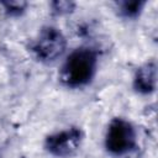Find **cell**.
<instances>
[{
    "label": "cell",
    "mask_w": 158,
    "mask_h": 158,
    "mask_svg": "<svg viewBox=\"0 0 158 158\" xmlns=\"http://www.w3.org/2000/svg\"><path fill=\"white\" fill-rule=\"evenodd\" d=\"M0 6L7 15L17 16L25 11V9L27 7V2H25V1H2V2H0Z\"/></svg>",
    "instance_id": "7"
},
{
    "label": "cell",
    "mask_w": 158,
    "mask_h": 158,
    "mask_svg": "<svg viewBox=\"0 0 158 158\" xmlns=\"http://www.w3.org/2000/svg\"><path fill=\"white\" fill-rule=\"evenodd\" d=\"M81 142V131L77 127L59 131L46 138V148L57 157H68L75 153Z\"/></svg>",
    "instance_id": "4"
},
{
    "label": "cell",
    "mask_w": 158,
    "mask_h": 158,
    "mask_svg": "<svg viewBox=\"0 0 158 158\" xmlns=\"http://www.w3.org/2000/svg\"><path fill=\"white\" fill-rule=\"evenodd\" d=\"M74 6H75V4L72 1H53L51 4L52 11L58 15H63V14H68V12L73 11Z\"/></svg>",
    "instance_id": "8"
},
{
    "label": "cell",
    "mask_w": 158,
    "mask_h": 158,
    "mask_svg": "<svg viewBox=\"0 0 158 158\" xmlns=\"http://www.w3.org/2000/svg\"><path fill=\"white\" fill-rule=\"evenodd\" d=\"M144 5V1H123L120 2V12L126 17H136L142 7Z\"/></svg>",
    "instance_id": "6"
},
{
    "label": "cell",
    "mask_w": 158,
    "mask_h": 158,
    "mask_svg": "<svg viewBox=\"0 0 158 158\" xmlns=\"http://www.w3.org/2000/svg\"><path fill=\"white\" fill-rule=\"evenodd\" d=\"M65 38L63 33L52 26L43 27L32 44V52L40 62H53L65 51Z\"/></svg>",
    "instance_id": "2"
},
{
    "label": "cell",
    "mask_w": 158,
    "mask_h": 158,
    "mask_svg": "<svg viewBox=\"0 0 158 158\" xmlns=\"http://www.w3.org/2000/svg\"><path fill=\"white\" fill-rule=\"evenodd\" d=\"M157 65L156 62H148L143 64L135 75L133 86L141 94H149L156 89V75Z\"/></svg>",
    "instance_id": "5"
},
{
    "label": "cell",
    "mask_w": 158,
    "mask_h": 158,
    "mask_svg": "<svg viewBox=\"0 0 158 158\" xmlns=\"http://www.w3.org/2000/svg\"><path fill=\"white\" fill-rule=\"evenodd\" d=\"M96 52L90 48H78L73 51L62 65L60 80L70 88H78L88 84L96 69Z\"/></svg>",
    "instance_id": "1"
},
{
    "label": "cell",
    "mask_w": 158,
    "mask_h": 158,
    "mask_svg": "<svg viewBox=\"0 0 158 158\" xmlns=\"http://www.w3.org/2000/svg\"><path fill=\"white\" fill-rule=\"evenodd\" d=\"M105 146L115 156L128 153L136 146V132L132 125L123 118H114L107 127Z\"/></svg>",
    "instance_id": "3"
}]
</instances>
